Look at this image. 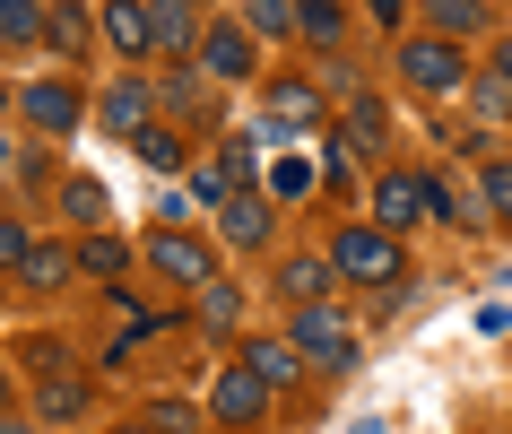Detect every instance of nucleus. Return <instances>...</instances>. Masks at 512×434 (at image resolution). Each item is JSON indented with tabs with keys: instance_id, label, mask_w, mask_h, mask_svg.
Wrapping results in <instances>:
<instances>
[{
	"instance_id": "26",
	"label": "nucleus",
	"mask_w": 512,
	"mask_h": 434,
	"mask_svg": "<svg viewBox=\"0 0 512 434\" xmlns=\"http://www.w3.org/2000/svg\"><path fill=\"white\" fill-rule=\"evenodd\" d=\"M243 27L270 35V44H287V35H296V0H243Z\"/></svg>"
},
{
	"instance_id": "31",
	"label": "nucleus",
	"mask_w": 512,
	"mask_h": 434,
	"mask_svg": "<svg viewBox=\"0 0 512 434\" xmlns=\"http://www.w3.org/2000/svg\"><path fill=\"white\" fill-rule=\"evenodd\" d=\"M486 209H495V217L512 226V157H495V165H486Z\"/></svg>"
},
{
	"instance_id": "29",
	"label": "nucleus",
	"mask_w": 512,
	"mask_h": 434,
	"mask_svg": "<svg viewBox=\"0 0 512 434\" xmlns=\"http://www.w3.org/2000/svg\"><path fill=\"white\" fill-rule=\"evenodd\" d=\"M296 27L313 44H339V0H296Z\"/></svg>"
},
{
	"instance_id": "9",
	"label": "nucleus",
	"mask_w": 512,
	"mask_h": 434,
	"mask_svg": "<svg viewBox=\"0 0 512 434\" xmlns=\"http://www.w3.org/2000/svg\"><path fill=\"white\" fill-rule=\"evenodd\" d=\"M148 53H165V61L200 53V9L191 0H148Z\"/></svg>"
},
{
	"instance_id": "5",
	"label": "nucleus",
	"mask_w": 512,
	"mask_h": 434,
	"mask_svg": "<svg viewBox=\"0 0 512 434\" xmlns=\"http://www.w3.org/2000/svg\"><path fill=\"white\" fill-rule=\"evenodd\" d=\"M18 113H27L44 139H70V131H79V113H87V96H79V79H35L27 96H18Z\"/></svg>"
},
{
	"instance_id": "34",
	"label": "nucleus",
	"mask_w": 512,
	"mask_h": 434,
	"mask_svg": "<svg viewBox=\"0 0 512 434\" xmlns=\"http://www.w3.org/2000/svg\"><path fill=\"white\" fill-rule=\"evenodd\" d=\"M365 9H374L382 27H400V9H408V0H365Z\"/></svg>"
},
{
	"instance_id": "1",
	"label": "nucleus",
	"mask_w": 512,
	"mask_h": 434,
	"mask_svg": "<svg viewBox=\"0 0 512 434\" xmlns=\"http://www.w3.org/2000/svg\"><path fill=\"white\" fill-rule=\"evenodd\" d=\"M330 278H348V287L400 278V235H391V226H339V235H330Z\"/></svg>"
},
{
	"instance_id": "30",
	"label": "nucleus",
	"mask_w": 512,
	"mask_h": 434,
	"mask_svg": "<svg viewBox=\"0 0 512 434\" xmlns=\"http://www.w3.org/2000/svg\"><path fill=\"white\" fill-rule=\"evenodd\" d=\"M217 174H226V191H235V183H252V139H243V131H226V139H217Z\"/></svg>"
},
{
	"instance_id": "13",
	"label": "nucleus",
	"mask_w": 512,
	"mask_h": 434,
	"mask_svg": "<svg viewBox=\"0 0 512 434\" xmlns=\"http://www.w3.org/2000/svg\"><path fill=\"white\" fill-rule=\"evenodd\" d=\"M44 44H53L70 70L96 53V18H87V0H61V9H44Z\"/></svg>"
},
{
	"instance_id": "22",
	"label": "nucleus",
	"mask_w": 512,
	"mask_h": 434,
	"mask_svg": "<svg viewBox=\"0 0 512 434\" xmlns=\"http://www.w3.org/2000/svg\"><path fill=\"white\" fill-rule=\"evenodd\" d=\"M0 44H9V53H35V44H44V9H35V0H0Z\"/></svg>"
},
{
	"instance_id": "8",
	"label": "nucleus",
	"mask_w": 512,
	"mask_h": 434,
	"mask_svg": "<svg viewBox=\"0 0 512 434\" xmlns=\"http://www.w3.org/2000/svg\"><path fill=\"white\" fill-rule=\"evenodd\" d=\"M261 105H270V122H261L270 139H304L313 122H322V87H304V79H270V96H261Z\"/></svg>"
},
{
	"instance_id": "2",
	"label": "nucleus",
	"mask_w": 512,
	"mask_h": 434,
	"mask_svg": "<svg viewBox=\"0 0 512 434\" xmlns=\"http://www.w3.org/2000/svg\"><path fill=\"white\" fill-rule=\"evenodd\" d=\"M322 374H348L356 365V339H348V313H330V296H313V304H296V330H287Z\"/></svg>"
},
{
	"instance_id": "37",
	"label": "nucleus",
	"mask_w": 512,
	"mask_h": 434,
	"mask_svg": "<svg viewBox=\"0 0 512 434\" xmlns=\"http://www.w3.org/2000/svg\"><path fill=\"white\" fill-rule=\"evenodd\" d=\"M9 165H18V148H9V139H0V174H9Z\"/></svg>"
},
{
	"instance_id": "18",
	"label": "nucleus",
	"mask_w": 512,
	"mask_h": 434,
	"mask_svg": "<svg viewBox=\"0 0 512 434\" xmlns=\"http://www.w3.org/2000/svg\"><path fill=\"white\" fill-rule=\"evenodd\" d=\"M157 105H174V113H200V122H217V113H209V87H200V61H174V70H165V79H157Z\"/></svg>"
},
{
	"instance_id": "10",
	"label": "nucleus",
	"mask_w": 512,
	"mask_h": 434,
	"mask_svg": "<svg viewBox=\"0 0 512 434\" xmlns=\"http://www.w3.org/2000/svg\"><path fill=\"white\" fill-rule=\"evenodd\" d=\"M96 122H105V131H122V139H131L139 122H157V87L139 79V70H131V79H113L105 96H96Z\"/></svg>"
},
{
	"instance_id": "16",
	"label": "nucleus",
	"mask_w": 512,
	"mask_h": 434,
	"mask_svg": "<svg viewBox=\"0 0 512 434\" xmlns=\"http://www.w3.org/2000/svg\"><path fill=\"white\" fill-rule=\"evenodd\" d=\"M278 296H287V304L330 296V252H287V261H278Z\"/></svg>"
},
{
	"instance_id": "4",
	"label": "nucleus",
	"mask_w": 512,
	"mask_h": 434,
	"mask_svg": "<svg viewBox=\"0 0 512 434\" xmlns=\"http://www.w3.org/2000/svg\"><path fill=\"white\" fill-rule=\"evenodd\" d=\"M148 270L174 278V287H200V278H217V252L200 244V235H183V226H157V235H148Z\"/></svg>"
},
{
	"instance_id": "21",
	"label": "nucleus",
	"mask_w": 512,
	"mask_h": 434,
	"mask_svg": "<svg viewBox=\"0 0 512 434\" xmlns=\"http://www.w3.org/2000/svg\"><path fill=\"white\" fill-rule=\"evenodd\" d=\"M53 200H61V217H70V226H96V217H105V183H96V174L53 183Z\"/></svg>"
},
{
	"instance_id": "3",
	"label": "nucleus",
	"mask_w": 512,
	"mask_h": 434,
	"mask_svg": "<svg viewBox=\"0 0 512 434\" xmlns=\"http://www.w3.org/2000/svg\"><path fill=\"white\" fill-rule=\"evenodd\" d=\"M217 235H226L235 252H261V244L278 235V200H270L261 183H235L226 200H217Z\"/></svg>"
},
{
	"instance_id": "36",
	"label": "nucleus",
	"mask_w": 512,
	"mask_h": 434,
	"mask_svg": "<svg viewBox=\"0 0 512 434\" xmlns=\"http://www.w3.org/2000/svg\"><path fill=\"white\" fill-rule=\"evenodd\" d=\"M495 70H504V79H512V44H495Z\"/></svg>"
},
{
	"instance_id": "14",
	"label": "nucleus",
	"mask_w": 512,
	"mask_h": 434,
	"mask_svg": "<svg viewBox=\"0 0 512 434\" xmlns=\"http://www.w3.org/2000/svg\"><path fill=\"white\" fill-rule=\"evenodd\" d=\"M243 365H252L261 382H270V391H287V382H304V365H313V356H304L296 339L278 330V339H252V348H243Z\"/></svg>"
},
{
	"instance_id": "7",
	"label": "nucleus",
	"mask_w": 512,
	"mask_h": 434,
	"mask_svg": "<svg viewBox=\"0 0 512 434\" xmlns=\"http://www.w3.org/2000/svg\"><path fill=\"white\" fill-rule=\"evenodd\" d=\"M209 417H217V426H261V417H270V382L252 374V365L217 374V391H209Z\"/></svg>"
},
{
	"instance_id": "28",
	"label": "nucleus",
	"mask_w": 512,
	"mask_h": 434,
	"mask_svg": "<svg viewBox=\"0 0 512 434\" xmlns=\"http://www.w3.org/2000/svg\"><path fill=\"white\" fill-rule=\"evenodd\" d=\"M469 105H478V122H512V79H504V70L478 79V87H469Z\"/></svg>"
},
{
	"instance_id": "12",
	"label": "nucleus",
	"mask_w": 512,
	"mask_h": 434,
	"mask_svg": "<svg viewBox=\"0 0 512 434\" xmlns=\"http://www.w3.org/2000/svg\"><path fill=\"white\" fill-rule=\"evenodd\" d=\"M417 217H426V174H382V183H374V226L408 235Z\"/></svg>"
},
{
	"instance_id": "33",
	"label": "nucleus",
	"mask_w": 512,
	"mask_h": 434,
	"mask_svg": "<svg viewBox=\"0 0 512 434\" xmlns=\"http://www.w3.org/2000/svg\"><path fill=\"white\" fill-rule=\"evenodd\" d=\"M304 183H313V174H304V165L287 157V165H278V174H270V200H304Z\"/></svg>"
},
{
	"instance_id": "23",
	"label": "nucleus",
	"mask_w": 512,
	"mask_h": 434,
	"mask_svg": "<svg viewBox=\"0 0 512 434\" xmlns=\"http://www.w3.org/2000/svg\"><path fill=\"white\" fill-rule=\"evenodd\" d=\"M131 148H139V165H148V174H183V139H174V131H157V122H139V131H131Z\"/></svg>"
},
{
	"instance_id": "25",
	"label": "nucleus",
	"mask_w": 512,
	"mask_h": 434,
	"mask_svg": "<svg viewBox=\"0 0 512 434\" xmlns=\"http://www.w3.org/2000/svg\"><path fill=\"white\" fill-rule=\"evenodd\" d=\"M139 426H157V434H191V426H209V408H191V400H139Z\"/></svg>"
},
{
	"instance_id": "35",
	"label": "nucleus",
	"mask_w": 512,
	"mask_h": 434,
	"mask_svg": "<svg viewBox=\"0 0 512 434\" xmlns=\"http://www.w3.org/2000/svg\"><path fill=\"white\" fill-rule=\"evenodd\" d=\"M9 400H18V391H9V374H0V426H18V417H9Z\"/></svg>"
},
{
	"instance_id": "6",
	"label": "nucleus",
	"mask_w": 512,
	"mask_h": 434,
	"mask_svg": "<svg viewBox=\"0 0 512 434\" xmlns=\"http://www.w3.org/2000/svg\"><path fill=\"white\" fill-rule=\"evenodd\" d=\"M400 79L426 87V96H443V87H460L469 70H460V53L443 44V35H408V44H400Z\"/></svg>"
},
{
	"instance_id": "32",
	"label": "nucleus",
	"mask_w": 512,
	"mask_h": 434,
	"mask_svg": "<svg viewBox=\"0 0 512 434\" xmlns=\"http://www.w3.org/2000/svg\"><path fill=\"white\" fill-rule=\"evenodd\" d=\"M27 244H35L27 226H18V217H0V270H18V261H27Z\"/></svg>"
},
{
	"instance_id": "27",
	"label": "nucleus",
	"mask_w": 512,
	"mask_h": 434,
	"mask_svg": "<svg viewBox=\"0 0 512 434\" xmlns=\"http://www.w3.org/2000/svg\"><path fill=\"white\" fill-rule=\"evenodd\" d=\"M426 18H434L443 35H478V27H486V0H426Z\"/></svg>"
},
{
	"instance_id": "19",
	"label": "nucleus",
	"mask_w": 512,
	"mask_h": 434,
	"mask_svg": "<svg viewBox=\"0 0 512 434\" xmlns=\"http://www.w3.org/2000/svg\"><path fill=\"white\" fill-rule=\"evenodd\" d=\"M105 44L113 53H148V0H105Z\"/></svg>"
},
{
	"instance_id": "17",
	"label": "nucleus",
	"mask_w": 512,
	"mask_h": 434,
	"mask_svg": "<svg viewBox=\"0 0 512 434\" xmlns=\"http://www.w3.org/2000/svg\"><path fill=\"white\" fill-rule=\"evenodd\" d=\"M27 417H35V426H79V417H87V382L79 374H53L44 391H35Z\"/></svg>"
},
{
	"instance_id": "38",
	"label": "nucleus",
	"mask_w": 512,
	"mask_h": 434,
	"mask_svg": "<svg viewBox=\"0 0 512 434\" xmlns=\"http://www.w3.org/2000/svg\"><path fill=\"white\" fill-rule=\"evenodd\" d=\"M9 105H18V96H9V87H0V113H9Z\"/></svg>"
},
{
	"instance_id": "11",
	"label": "nucleus",
	"mask_w": 512,
	"mask_h": 434,
	"mask_svg": "<svg viewBox=\"0 0 512 434\" xmlns=\"http://www.w3.org/2000/svg\"><path fill=\"white\" fill-rule=\"evenodd\" d=\"M191 61H200L209 79H252V27H235V18H226V27H209Z\"/></svg>"
},
{
	"instance_id": "15",
	"label": "nucleus",
	"mask_w": 512,
	"mask_h": 434,
	"mask_svg": "<svg viewBox=\"0 0 512 434\" xmlns=\"http://www.w3.org/2000/svg\"><path fill=\"white\" fill-rule=\"evenodd\" d=\"M70 270H79V252L70 244H27V261H18V287H35V296H53V287H70Z\"/></svg>"
},
{
	"instance_id": "24",
	"label": "nucleus",
	"mask_w": 512,
	"mask_h": 434,
	"mask_svg": "<svg viewBox=\"0 0 512 434\" xmlns=\"http://www.w3.org/2000/svg\"><path fill=\"white\" fill-rule=\"evenodd\" d=\"M79 270H87V278H105V287H113V278L131 270V244H122V235H87V244H79Z\"/></svg>"
},
{
	"instance_id": "20",
	"label": "nucleus",
	"mask_w": 512,
	"mask_h": 434,
	"mask_svg": "<svg viewBox=\"0 0 512 434\" xmlns=\"http://www.w3.org/2000/svg\"><path fill=\"white\" fill-rule=\"evenodd\" d=\"M191 296H200V330H235L243 322V287L235 278H200Z\"/></svg>"
}]
</instances>
